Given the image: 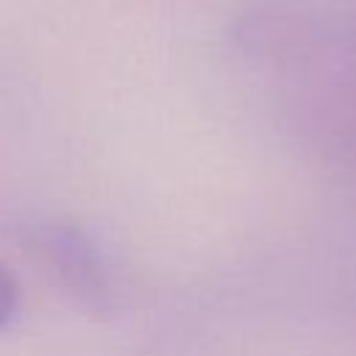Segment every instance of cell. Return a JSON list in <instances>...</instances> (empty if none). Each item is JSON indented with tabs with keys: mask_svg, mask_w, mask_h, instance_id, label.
Instances as JSON below:
<instances>
[{
	"mask_svg": "<svg viewBox=\"0 0 356 356\" xmlns=\"http://www.w3.org/2000/svg\"><path fill=\"white\" fill-rule=\"evenodd\" d=\"M14 239L86 314L103 317L111 309V275L106 259L78 222L28 217L14 225Z\"/></svg>",
	"mask_w": 356,
	"mask_h": 356,
	"instance_id": "1",
	"label": "cell"
},
{
	"mask_svg": "<svg viewBox=\"0 0 356 356\" xmlns=\"http://www.w3.org/2000/svg\"><path fill=\"white\" fill-rule=\"evenodd\" d=\"M19 309V284L17 278L0 264V331L8 328V323L14 320Z\"/></svg>",
	"mask_w": 356,
	"mask_h": 356,
	"instance_id": "2",
	"label": "cell"
},
{
	"mask_svg": "<svg viewBox=\"0 0 356 356\" xmlns=\"http://www.w3.org/2000/svg\"><path fill=\"white\" fill-rule=\"evenodd\" d=\"M350 78H353V81L348 83V89H356V58H353V64H350ZM345 100H353V103H356V95H348Z\"/></svg>",
	"mask_w": 356,
	"mask_h": 356,
	"instance_id": "3",
	"label": "cell"
}]
</instances>
